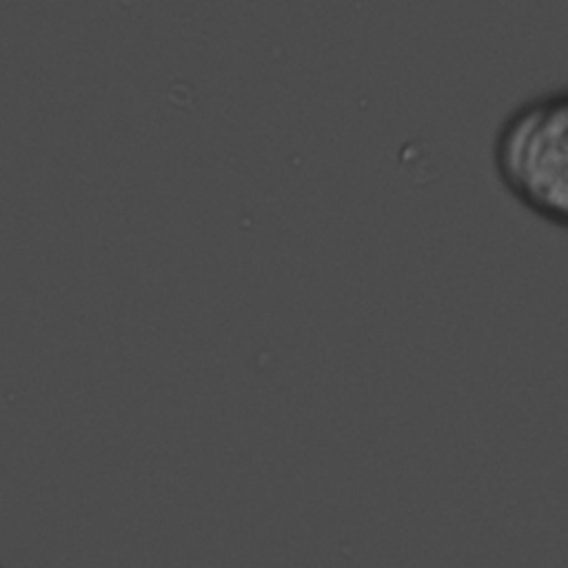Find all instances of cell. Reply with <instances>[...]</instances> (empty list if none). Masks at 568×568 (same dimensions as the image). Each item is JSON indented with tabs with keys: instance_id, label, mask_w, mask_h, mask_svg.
Returning a JSON list of instances; mask_svg holds the SVG:
<instances>
[{
	"instance_id": "1",
	"label": "cell",
	"mask_w": 568,
	"mask_h": 568,
	"mask_svg": "<svg viewBox=\"0 0 568 568\" xmlns=\"http://www.w3.org/2000/svg\"><path fill=\"white\" fill-rule=\"evenodd\" d=\"M499 182L535 215L568 229V84L519 100L493 135Z\"/></svg>"
}]
</instances>
